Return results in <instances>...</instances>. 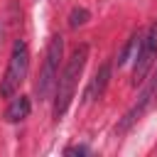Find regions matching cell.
I'll return each instance as SVG.
<instances>
[{
  "label": "cell",
  "mask_w": 157,
  "mask_h": 157,
  "mask_svg": "<svg viewBox=\"0 0 157 157\" xmlns=\"http://www.w3.org/2000/svg\"><path fill=\"white\" fill-rule=\"evenodd\" d=\"M88 17H91V12H88L86 7H74V10H71V15H69V27H71V29H76V27L86 25V22H88Z\"/></svg>",
  "instance_id": "9"
},
{
  "label": "cell",
  "mask_w": 157,
  "mask_h": 157,
  "mask_svg": "<svg viewBox=\"0 0 157 157\" xmlns=\"http://www.w3.org/2000/svg\"><path fill=\"white\" fill-rule=\"evenodd\" d=\"M140 44H142V32H132L130 39L125 42L123 52L118 54V66H125L128 61H132L137 56V52H140Z\"/></svg>",
  "instance_id": "8"
},
{
  "label": "cell",
  "mask_w": 157,
  "mask_h": 157,
  "mask_svg": "<svg viewBox=\"0 0 157 157\" xmlns=\"http://www.w3.org/2000/svg\"><path fill=\"white\" fill-rule=\"evenodd\" d=\"M155 96H157V74L152 76L150 86H147V88H145V91H142V93L137 96V103H135V105H132V108H130V110H128V113L123 115V120L118 123L115 132H118V135L128 132V130H130V128H132V125H135V123H137V120H140V118L145 115V110L150 108V103H152V98H155Z\"/></svg>",
  "instance_id": "5"
},
{
  "label": "cell",
  "mask_w": 157,
  "mask_h": 157,
  "mask_svg": "<svg viewBox=\"0 0 157 157\" xmlns=\"http://www.w3.org/2000/svg\"><path fill=\"white\" fill-rule=\"evenodd\" d=\"M108 81H110V61L101 64V69L93 74V78H91V83H88V88H86V101H98V98L105 93Z\"/></svg>",
  "instance_id": "6"
},
{
  "label": "cell",
  "mask_w": 157,
  "mask_h": 157,
  "mask_svg": "<svg viewBox=\"0 0 157 157\" xmlns=\"http://www.w3.org/2000/svg\"><path fill=\"white\" fill-rule=\"evenodd\" d=\"M61 56H64V37H61V34H54V37L49 39V47H47V54H44V64H42L39 78H37V83H34V91H37L39 101L49 98L52 88L56 86Z\"/></svg>",
  "instance_id": "2"
},
{
  "label": "cell",
  "mask_w": 157,
  "mask_h": 157,
  "mask_svg": "<svg viewBox=\"0 0 157 157\" xmlns=\"http://www.w3.org/2000/svg\"><path fill=\"white\" fill-rule=\"evenodd\" d=\"M29 110H32L29 98H27V96H15V98L10 101V105L5 108V120H7V123H20V120H25V118L29 115Z\"/></svg>",
  "instance_id": "7"
},
{
  "label": "cell",
  "mask_w": 157,
  "mask_h": 157,
  "mask_svg": "<svg viewBox=\"0 0 157 157\" xmlns=\"http://www.w3.org/2000/svg\"><path fill=\"white\" fill-rule=\"evenodd\" d=\"M88 152V147H83V145H76V147H66V155H86Z\"/></svg>",
  "instance_id": "10"
},
{
  "label": "cell",
  "mask_w": 157,
  "mask_h": 157,
  "mask_svg": "<svg viewBox=\"0 0 157 157\" xmlns=\"http://www.w3.org/2000/svg\"><path fill=\"white\" fill-rule=\"evenodd\" d=\"M155 59H157V20L150 25L147 34L142 37V44H140V52L135 56V69H132V83H142L147 78V74L152 71L155 66Z\"/></svg>",
  "instance_id": "4"
},
{
  "label": "cell",
  "mask_w": 157,
  "mask_h": 157,
  "mask_svg": "<svg viewBox=\"0 0 157 157\" xmlns=\"http://www.w3.org/2000/svg\"><path fill=\"white\" fill-rule=\"evenodd\" d=\"M29 71V49L25 39H15L12 52H10V61H7V71L0 81V96H12L20 83L27 78Z\"/></svg>",
  "instance_id": "3"
},
{
  "label": "cell",
  "mask_w": 157,
  "mask_h": 157,
  "mask_svg": "<svg viewBox=\"0 0 157 157\" xmlns=\"http://www.w3.org/2000/svg\"><path fill=\"white\" fill-rule=\"evenodd\" d=\"M86 59H88V47L86 44H78L74 49V54L69 56L61 76H56V98H54V118L59 120L66 110H69V103L74 98V91H76V83H78V76L86 66Z\"/></svg>",
  "instance_id": "1"
}]
</instances>
